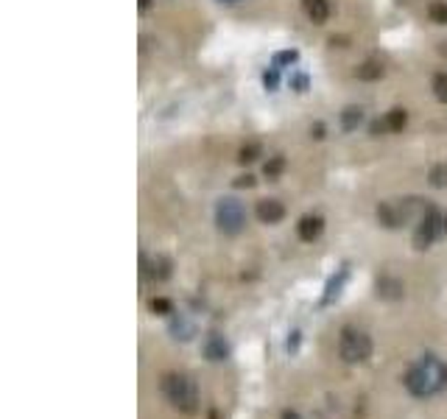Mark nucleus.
<instances>
[{
	"label": "nucleus",
	"instance_id": "obj_1",
	"mask_svg": "<svg viewBox=\"0 0 447 419\" xmlns=\"http://www.w3.org/2000/svg\"><path fill=\"white\" fill-rule=\"evenodd\" d=\"M403 386L414 400H434L447 392V364L434 355L425 352L420 355L403 375Z\"/></svg>",
	"mask_w": 447,
	"mask_h": 419
},
{
	"label": "nucleus",
	"instance_id": "obj_2",
	"mask_svg": "<svg viewBox=\"0 0 447 419\" xmlns=\"http://www.w3.org/2000/svg\"><path fill=\"white\" fill-rule=\"evenodd\" d=\"M160 392H163L165 403H168L174 411H179V414L193 417V414H199V408H202L199 386H196V380H193L191 375H185V372H165V375L160 378Z\"/></svg>",
	"mask_w": 447,
	"mask_h": 419
},
{
	"label": "nucleus",
	"instance_id": "obj_3",
	"mask_svg": "<svg viewBox=\"0 0 447 419\" xmlns=\"http://www.w3.org/2000/svg\"><path fill=\"white\" fill-rule=\"evenodd\" d=\"M375 352V344H372V336L355 324H344L341 333H338V358L350 366H361L372 358Z\"/></svg>",
	"mask_w": 447,
	"mask_h": 419
},
{
	"label": "nucleus",
	"instance_id": "obj_4",
	"mask_svg": "<svg viewBox=\"0 0 447 419\" xmlns=\"http://www.w3.org/2000/svg\"><path fill=\"white\" fill-rule=\"evenodd\" d=\"M445 235H447V215L439 207H428L422 212L417 229H414V246L417 249H431Z\"/></svg>",
	"mask_w": 447,
	"mask_h": 419
},
{
	"label": "nucleus",
	"instance_id": "obj_5",
	"mask_svg": "<svg viewBox=\"0 0 447 419\" xmlns=\"http://www.w3.org/2000/svg\"><path fill=\"white\" fill-rule=\"evenodd\" d=\"M216 226L224 235H240L246 229V207L238 199H221L216 205Z\"/></svg>",
	"mask_w": 447,
	"mask_h": 419
},
{
	"label": "nucleus",
	"instance_id": "obj_6",
	"mask_svg": "<svg viewBox=\"0 0 447 419\" xmlns=\"http://www.w3.org/2000/svg\"><path fill=\"white\" fill-rule=\"evenodd\" d=\"M378 221H380V226H386V229H400L403 224H408V218H411V202H397V199H389V202H380L378 205Z\"/></svg>",
	"mask_w": 447,
	"mask_h": 419
},
{
	"label": "nucleus",
	"instance_id": "obj_7",
	"mask_svg": "<svg viewBox=\"0 0 447 419\" xmlns=\"http://www.w3.org/2000/svg\"><path fill=\"white\" fill-rule=\"evenodd\" d=\"M140 271H143V277L151 280V282H165V280L174 274V263H171V257H165V254H154V257H143V260H140Z\"/></svg>",
	"mask_w": 447,
	"mask_h": 419
},
{
	"label": "nucleus",
	"instance_id": "obj_8",
	"mask_svg": "<svg viewBox=\"0 0 447 419\" xmlns=\"http://www.w3.org/2000/svg\"><path fill=\"white\" fill-rule=\"evenodd\" d=\"M202 355H205L210 364H224V361H229L232 347H229V341L224 338L219 330H213V333H207V338H205V344H202Z\"/></svg>",
	"mask_w": 447,
	"mask_h": 419
},
{
	"label": "nucleus",
	"instance_id": "obj_9",
	"mask_svg": "<svg viewBox=\"0 0 447 419\" xmlns=\"http://www.w3.org/2000/svg\"><path fill=\"white\" fill-rule=\"evenodd\" d=\"M322 232H324V218H322V215L308 212V215H302V218H299V224H296V235H299V240H302V243H313V240H319V238H322Z\"/></svg>",
	"mask_w": 447,
	"mask_h": 419
},
{
	"label": "nucleus",
	"instance_id": "obj_10",
	"mask_svg": "<svg viewBox=\"0 0 447 419\" xmlns=\"http://www.w3.org/2000/svg\"><path fill=\"white\" fill-rule=\"evenodd\" d=\"M254 215L260 224H280L285 218V205L280 199H260L254 207Z\"/></svg>",
	"mask_w": 447,
	"mask_h": 419
},
{
	"label": "nucleus",
	"instance_id": "obj_11",
	"mask_svg": "<svg viewBox=\"0 0 447 419\" xmlns=\"http://www.w3.org/2000/svg\"><path fill=\"white\" fill-rule=\"evenodd\" d=\"M375 291H378V296H380V299H386V302H397V299H403V296H406V285H403L397 277H389V274L378 280Z\"/></svg>",
	"mask_w": 447,
	"mask_h": 419
},
{
	"label": "nucleus",
	"instance_id": "obj_12",
	"mask_svg": "<svg viewBox=\"0 0 447 419\" xmlns=\"http://www.w3.org/2000/svg\"><path fill=\"white\" fill-rule=\"evenodd\" d=\"M302 8H305V14H308V20L310 22H316V25H324L327 20H330V0H302Z\"/></svg>",
	"mask_w": 447,
	"mask_h": 419
},
{
	"label": "nucleus",
	"instance_id": "obj_13",
	"mask_svg": "<svg viewBox=\"0 0 447 419\" xmlns=\"http://www.w3.org/2000/svg\"><path fill=\"white\" fill-rule=\"evenodd\" d=\"M347 277H350V268H347V266H341V268H338V274H333V277H330V282H327V288H324V296H322V302H324V305H333V302L341 296V288H344Z\"/></svg>",
	"mask_w": 447,
	"mask_h": 419
},
{
	"label": "nucleus",
	"instance_id": "obj_14",
	"mask_svg": "<svg viewBox=\"0 0 447 419\" xmlns=\"http://www.w3.org/2000/svg\"><path fill=\"white\" fill-rule=\"evenodd\" d=\"M168 330H171V336H174L177 341H191V338L196 336V327H193L182 313H174V316H171Z\"/></svg>",
	"mask_w": 447,
	"mask_h": 419
},
{
	"label": "nucleus",
	"instance_id": "obj_15",
	"mask_svg": "<svg viewBox=\"0 0 447 419\" xmlns=\"http://www.w3.org/2000/svg\"><path fill=\"white\" fill-rule=\"evenodd\" d=\"M383 126H386V132H392V135H400V132L408 126V112H406L403 107H394V109H389V112H386V118H383Z\"/></svg>",
	"mask_w": 447,
	"mask_h": 419
},
{
	"label": "nucleus",
	"instance_id": "obj_16",
	"mask_svg": "<svg viewBox=\"0 0 447 419\" xmlns=\"http://www.w3.org/2000/svg\"><path fill=\"white\" fill-rule=\"evenodd\" d=\"M355 78H361V81H378V78H383V64L380 62H364L361 67H355Z\"/></svg>",
	"mask_w": 447,
	"mask_h": 419
},
{
	"label": "nucleus",
	"instance_id": "obj_17",
	"mask_svg": "<svg viewBox=\"0 0 447 419\" xmlns=\"http://www.w3.org/2000/svg\"><path fill=\"white\" fill-rule=\"evenodd\" d=\"M361 121H364V109H361V107H347V109L341 112V126H344V132L358 129Z\"/></svg>",
	"mask_w": 447,
	"mask_h": 419
},
{
	"label": "nucleus",
	"instance_id": "obj_18",
	"mask_svg": "<svg viewBox=\"0 0 447 419\" xmlns=\"http://www.w3.org/2000/svg\"><path fill=\"white\" fill-rule=\"evenodd\" d=\"M149 308H151L154 316H168V319H171V316L177 313V308H174V302H171L168 296H154V299L149 302Z\"/></svg>",
	"mask_w": 447,
	"mask_h": 419
},
{
	"label": "nucleus",
	"instance_id": "obj_19",
	"mask_svg": "<svg viewBox=\"0 0 447 419\" xmlns=\"http://www.w3.org/2000/svg\"><path fill=\"white\" fill-rule=\"evenodd\" d=\"M428 20L436 25H447V0H431L428 3Z\"/></svg>",
	"mask_w": 447,
	"mask_h": 419
},
{
	"label": "nucleus",
	"instance_id": "obj_20",
	"mask_svg": "<svg viewBox=\"0 0 447 419\" xmlns=\"http://www.w3.org/2000/svg\"><path fill=\"white\" fill-rule=\"evenodd\" d=\"M431 90H434V95H436L442 104H447V73H436V76H434Z\"/></svg>",
	"mask_w": 447,
	"mask_h": 419
},
{
	"label": "nucleus",
	"instance_id": "obj_21",
	"mask_svg": "<svg viewBox=\"0 0 447 419\" xmlns=\"http://www.w3.org/2000/svg\"><path fill=\"white\" fill-rule=\"evenodd\" d=\"M282 168H285V157L277 154V157H271V160L266 163V177H268V179H277V177L282 174Z\"/></svg>",
	"mask_w": 447,
	"mask_h": 419
},
{
	"label": "nucleus",
	"instance_id": "obj_22",
	"mask_svg": "<svg viewBox=\"0 0 447 419\" xmlns=\"http://www.w3.org/2000/svg\"><path fill=\"white\" fill-rule=\"evenodd\" d=\"M257 157H260V143H246V146L240 149V154H238L240 163H254Z\"/></svg>",
	"mask_w": 447,
	"mask_h": 419
},
{
	"label": "nucleus",
	"instance_id": "obj_23",
	"mask_svg": "<svg viewBox=\"0 0 447 419\" xmlns=\"http://www.w3.org/2000/svg\"><path fill=\"white\" fill-rule=\"evenodd\" d=\"M428 177H431V185H434V188H445L447 185V165H434Z\"/></svg>",
	"mask_w": 447,
	"mask_h": 419
},
{
	"label": "nucleus",
	"instance_id": "obj_24",
	"mask_svg": "<svg viewBox=\"0 0 447 419\" xmlns=\"http://www.w3.org/2000/svg\"><path fill=\"white\" fill-rule=\"evenodd\" d=\"M285 350H288V352H296V350H299V330H291V333H288Z\"/></svg>",
	"mask_w": 447,
	"mask_h": 419
},
{
	"label": "nucleus",
	"instance_id": "obj_25",
	"mask_svg": "<svg viewBox=\"0 0 447 419\" xmlns=\"http://www.w3.org/2000/svg\"><path fill=\"white\" fill-rule=\"evenodd\" d=\"M235 185H238V188H254V177H249V174H246V177H240Z\"/></svg>",
	"mask_w": 447,
	"mask_h": 419
},
{
	"label": "nucleus",
	"instance_id": "obj_26",
	"mask_svg": "<svg viewBox=\"0 0 447 419\" xmlns=\"http://www.w3.org/2000/svg\"><path fill=\"white\" fill-rule=\"evenodd\" d=\"M280 419H302V414H299V411H294V408H285V411L280 414Z\"/></svg>",
	"mask_w": 447,
	"mask_h": 419
},
{
	"label": "nucleus",
	"instance_id": "obj_27",
	"mask_svg": "<svg viewBox=\"0 0 447 419\" xmlns=\"http://www.w3.org/2000/svg\"><path fill=\"white\" fill-rule=\"evenodd\" d=\"M151 6V0H140V8H149Z\"/></svg>",
	"mask_w": 447,
	"mask_h": 419
},
{
	"label": "nucleus",
	"instance_id": "obj_28",
	"mask_svg": "<svg viewBox=\"0 0 447 419\" xmlns=\"http://www.w3.org/2000/svg\"><path fill=\"white\" fill-rule=\"evenodd\" d=\"M210 419H219V411H210Z\"/></svg>",
	"mask_w": 447,
	"mask_h": 419
},
{
	"label": "nucleus",
	"instance_id": "obj_29",
	"mask_svg": "<svg viewBox=\"0 0 447 419\" xmlns=\"http://www.w3.org/2000/svg\"><path fill=\"white\" fill-rule=\"evenodd\" d=\"M221 3H240V0H221Z\"/></svg>",
	"mask_w": 447,
	"mask_h": 419
}]
</instances>
